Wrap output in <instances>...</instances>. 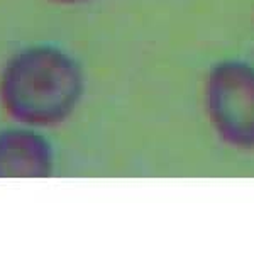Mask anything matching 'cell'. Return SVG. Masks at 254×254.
Segmentation results:
<instances>
[{
	"label": "cell",
	"instance_id": "6da1fadb",
	"mask_svg": "<svg viewBox=\"0 0 254 254\" xmlns=\"http://www.w3.org/2000/svg\"><path fill=\"white\" fill-rule=\"evenodd\" d=\"M85 93V73L73 55L55 44L14 53L0 75V104L15 124L36 129L66 122Z\"/></svg>",
	"mask_w": 254,
	"mask_h": 254
},
{
	"label": "cell",
	"instance_id": "7a4b0ae2",
	"mask_svg": "<svg viewBox=\"0 0 254 254\" xmlns=\"http://www.w3.org/2000/svg\"><path fill=\"white\" fill-rule=\"evenodd\" d=\"M203 110L215 137L229 149L254 153V63L224 58L203 80Z\"/></svg>",
	"mask_w": 254,
	"mask_h": 254
},
{
	"label": "cell",
	"instance_id": "3957f363",
	"mask_svg": "<svg viewBox=\"0 0 254 254\" xmlns=\"http://www.w3.org/2000/svg\"><path fill=\"white\" fill-rule=\"evenodd\" d=\"M55 170V149L39 129L17 124L0 130V178H46Z\"/></svg>",
	"mask_w": 254,
	"mask_h": 254
},
{
	"label": "cell",
	"instance_id": "277c9868",
	"mask_svg": "<svg viewBox=\"0 0 254 254\" xmlns=\"http://www.w3.org/2000/svg\"><path fill=\"white\" fill-rule=\"evenodd\" d=\"M51 2L60 3V5H78V3L90 2V0H51Z\"/></svg>",
	"mask_w": 254,
	"mask_h": 254
}]
</instances>
